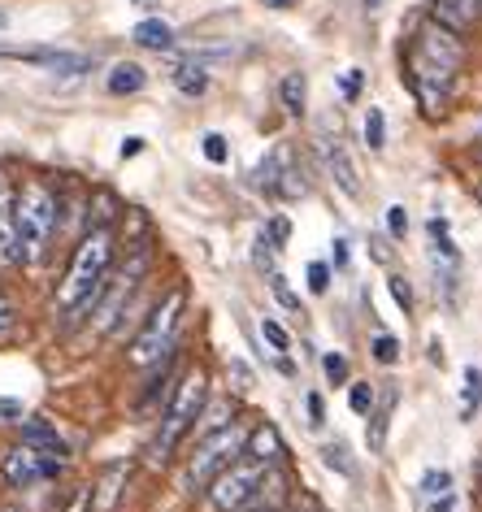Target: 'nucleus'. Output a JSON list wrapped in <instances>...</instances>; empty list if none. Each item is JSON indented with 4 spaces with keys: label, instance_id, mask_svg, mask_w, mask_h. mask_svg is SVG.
<instances>
[{
    "label": "nucleus",
    "instance_id": "f257e3e1",
    "mask_svg": "<svg viewBox=\"0 0 482 512\" xmlns=\"http://www.w3.org/2000/svg\"><path fill=\"white\" fill-rule=\"evenodd\" d=\"M461 66H465L461 35L448 31V27H439V22L430 18L426 27L417 31V44L409 53V83H413V92L422 96V105L430 113L443 109V100H448L452 79H456V70H461Z\"/></svg>",
    "mask_w": 482,
    "mask_h": 512
},
{
    "label": "nucleus",
    "instance_id": "f03ea898",
    "mask_svg": "<svg viewBox=\"0 0 482 512\" xmlns=\"http://www.w3.org/2000/svg\"><path fill=\"white\" fill-rule=\"evenodd\" d=\"M109 265H113V230L100 222L79 239V248H74V256H70L66 283H61V291H57V309L66 313L70 322L92 309L100 283L109 278Z\"/></svg>",
    "mask_w": 482,
    "mask_h": 512
},
{
    "label": "nucleus",
    "instance_id": "7ed1b4c3",
    "mask_svg": "<svg viewBox=\"0 0 482 512\" xmlns=\"http://www.w3.org/2000/svg\"><path fill=\"white\" fill-rule=\"evenodd\" d=\"M14 217H18V256L22 265H40L48 243L61 230V196L44 178H27L14 196Z\"/></svg>",
    "mask_w": 482,
    "mask_h": 512
},
{
    "label": "nucleus",
    "instance_id": "20e7f679",
    "mask_svg": "<svg viewBox=\"0 0 482 512\" xmlns=\"http://www.w3.org/2000/svg\"><path fill=\"white\" fill-rule=\"evenodd\" d=\"M205 400H209V374L200 365H192L179 382H174L170 404L161 408V430H157V439H152V460H170L174 456V447H179L187 439V430L196 426Z\"/></svg>",
    "mask_w": 482,
    "mask_h": 512
},
{
    "label": "nucleus",
    "instance_id": "39448f33",
    "mask_svg": "<svg viewBox=\"0 0 482 512\" xmlns=\"http://www.w3.org/2000/svg\"><path fill=\"white\" fill-rule=\"evenodd\" d=\"M183 309H187V287H170L157 300V309L148 313V322L135 330L131 348H126V365H157L170 348H179V326H183Z\"/></svg>",
    "mask_w": 482,
    "mask_h": 512
},
{
    "label": "nucleus",
    "instance_id": "423d86ee",
    "mask_svg": "<svg viewBox=\"0 0 482 512\" xmlns=\"http://www.w3.org/2000/svg\"><path fill=\"white\" fill-rule=\"evenodd\" d=\"M244 443H248V434L239 430L235 421H226V426L209 430V434H200V439H196V452L187 456L183 486H187L192 495H205V486L218 478V473L231 465V460L244 456Z\"/></svg>",
    "mask_w": 482,
    "mask_h": 512
},
{
    "label": "nucleus",
    "instance_id": "0eeeda50",
    "mask_svg": "<svg viewBox=\"0 0 482 512\" xmlns=\"http://www.w3.org/2000/svg\"><path fill=\"white\" fill-rule=\"evenodd\" d=\"M265 482H270V465H261V460H252V456H239L205 486V499L213 512H244L252 504H261Z\"/></svg>",
    "mask_w": 482,
    "mask_h": 512
},
{
    "label": "nucleus",
    "instance_id": "6e6552de",
    "mask_svg": "<svg viewBox=\"0 0 482 512\" xmlns=\"http://www.w3.org/2000/svg\"><path fill=\"white\" fill-rule=\"evenodd\" d=\"M148 248H139L135 256H131V265L118 274V278H105L100 283V291H96V300H92V322H96V330H113V322L126 313V300L135 296V287H139V278L148 274Z\"/></svg>",
    "mask_w": 482,
    "mask_h": 512
},
{
    "label": "nucleus",
    "instance_id": "1a4fd4ad",
    "mask_svg": "<svg viewBox=\"0 0 482 512\" xmlns=\"http://www.w3.org/2000/svg\"><path fill=\"white\" fill-rule=\"evenodd\" d=\"M61 465H66V460L40 456L35 447L14 443L0 456V478H5V486H14V491H31V486H40V482L61 478Z\"/></svg>",
    "mask_w": 482,
    "mask_h": 512
},
{
    "label": "nucleus",
    "instance_id": "9d476101",
    "mask_svg": "<svg viewBox=\"0 0 482 512\" xmlns=\"http://www.w3.org/2000/svg\"><path fill=\"white\" fill-rule=\"evenodd\" d=\"M14 196H18V187L9 183L5 174H0V274L14 270V265H22V256H18V217H14Z\"/></svg>",
    "mask_w": 482,
    "mask_h": 512
},
{
    "label": "nucleus",
    "instance_id": "9b49d317",
    "mask_svg": "<svg viewBox=\"0 0 482 512\" xmlns=\"http://www.w3.org/2000/svg\"><path fill=\"white\" fill-rule=\"evenodd\" d=\"M317 148H322V161H326V170H331V178L339 183V191H344V196H361L357 165H352L344 144H339V135H317Z\"/></svg>",
    "mask_w": 482,
    "mask_h": 512
},
{
    "label": "nucleus",
    "instance_id": "f8f14e48",
    "mask_svg": "<svg viewBox=\"0 0 482 512\" xmlns=\"http://www.w3.org/2000/svg\"><path fill=\"white\" fill-rule=\"evenodd\" d=\"M22 443L35 447L40 456H53V460H70V443L57 434V426H48L44 417H27L22 421Z\"/></svg>",
    "mask_w": 482,
    "mask_h": 512
},
{
    "label": "nucleus",
    "instance_id": "ddd939ff",
    "mask_svg": "<svg viewBox=\"0 0 482 512\" xmlns=\"http://www.w3.org/2000/svg\"><path fill=\"white\" fill-rule=\"evenodd\" d=\"M482 18V0H435V22L448 31H469Z\"/></svg>",
    "mask_w": 482,
    "mask_h": 512
},
{
    "label": "nucleus",
    "instance_id": "4468645a",
    "mask_svg": "<svg viewBox=\"0 0 482 512\" xmlns=\"http://www.w3.org/2000/svg\"><path fill=\"white\" fill-rule=\"evenodd\" d=\"M283 439H278V430L274 426H257L248 434V443H244V456L252 460H261V465H274V460H283Z\"/></svg>",
    "mask_w": 482,
    "mask_h": 512
},
{
    "label": "nucleus",
    "instance_id": "2eb2a0df",
    "mask_svg": "<svg viewBox=\"0 0 482 512\" xmlns=\"http://www.w3.org/2000/svg\"><path fill=\"white\" fill-rule=\"evenodd\" d=\"M148 87V74L144 66H135V61H118V66L109 70V92L113 96H135Z\"/></svg>",
    "mask_w": 482,
    "mask_h": 512
},
{
    "label": "nucleus",
    "instance_id": "dca6fc26",
    "mask_svg": "<svg viewBox=\"0 0 482 512\" xmlns=\"http://www.w3.org/2000/svg\"><path fill=\"white\" fill-rule=\"evenodd\" d=\"M131 40L139 48H152V53H166V48L174 44V31H170V22H161V18H144L139 27L131 31Z\"/></svg>",
    "mask_w": 482,
    "mask_h": 512
},
{
    "label": "nucleus",
    "instance_id": "f3484780",
    "mask_svg": "<svg viewBox=\"0 0 482 512\" xmlns=\"http://www.w3.org/2000/svg\"><path fill=\"white\" fill-rule=\"evenodd\" d=\"M461 382H465V387H461V417L469 421V417L478 413V404H482V374H478L474 365H465Z\"/></svg>",
    "mask_w": 482,
    "mask_h": 512
},
{
    "label": "nucleus",
    "instance_id": "a211bd4d",
    "mask_svg": "<svg viewBox=\"0 0 482 512\" xmlns=\"http://www.w3.org/2000/svg\"><path fill=\"white\" fill-rule=\"evenodd\" d=\"M304 92H309V87H304V74H287L283 87H278V96H283V109L291 113V118H300V113H304Z\"/></svg>",
    "mask_w": 482,
    "mask_h": 512
},
{
    "label": "nucleus",
    "instance_id": "6ab92c4d",
    "mask_svg": "<svg viewBox=\"0 0 482 512\" xmlns=\"http://www.w3.org/2000/svg\"><path fill=\"white\" fill-rule=\"evenodd\" d=\"M48 70H57V74H87V70H92V57H87V53H61V48H53V53H48Z\"/></svg>",
    "mask_w": 482,
    "mask_h": 512
},
{
    "label": "nucleus",
    "instance_id": "aec40b11",
    "mask_svg": "<svg viewBox=\"0 0 482 512\" xmlns=\"http://www.w3.org/2000/svg\"><path fill=\"white\" fill-rule=\"evenodd\" d=\"M391 404H396V395L387 391L383 408H378V413H370V417H374V426H370V434H365V439H370V452H383V443H387V417H391Z\"/></svg>",
    "mask_w": 482,
    "mask_h": 512
},
{
    "label": "nucleus",
    "instance_id": "412c9836",
    "mask_svg": "<svg viewBox=\"0 0 482 512\" xmlns=\"http://www.w3.org/2000/svg\"><path fill=\"white\" fill-rule=\"evenodd\" d=\"M126 473H131L126 465H109L105 482H100V495H96V508H100V512H109V508H113V499H118V482L126 478Z\"/></svg>",
    "mask_w": 482,
    "mask_h": 512
},
{
    "label": "nucleus",
    "instance_id": "4be33fe9",
    "mask_svg": "<svg viewBox=\"0 0 482 512\" xmlns=\"http://www.w3.org/2000/svg\"><path fill=\"white\" fill-rule=\"evenodd\" d=\"M387 144V118H383V109H370L365 113V148L378 152Z\"/></svg>",
    "mask_w": 482,
    "mask_h": 512
},
{
    "label": "nucleus",
    "instance_id": "5701e85b",
    "mask_svg": "<svg viewBox=\"0 0 482 512\" xmlns=\"http://www.w3.org/2000/svg\"><path fill=\"white\" fill-rule=\"evenodd\" d=\"M174 83H179L183 96H200V92L209 87V79L200 74V66H196V70H192V66H179V70H174Z\"/></svg>",
    "mask_w": 482,
    "mask_h": 512
},
{
    "label": "nucleus",
    "instance_id": "b1692460",
    "mask_svg": "<svg viewBox=\"0 0 482 512\" xmlns=\"http://www.w3.org/2000/svg\"><path fill=\"white\" fill-rule=\"evenodd\" d=\"M261 339L270 343L274 352H291V335H287V330L274 322V317H261Z\"/></svg>",
    "mask_w": 482,
    "mask_h": 512
},
{
    "label": "nucleus",
    "instance_id": "393cba45",
    "mask_svg": "<svg viewBox=\"0 0 482 512\" xmlns=\"http://www.w3.org/2000/svg\"><path fill=\"white\" fill-rule=\"evenodd\" d=\"M348 404H352V413L370 417V413H374V387H370V382H352V395H348Z\"/></svg>",
    "mask_w": 482,
    "mask_h": 512
},
{
    "label": "nucleus",
    "instance_id": "a878e982",
    "mask_svg": "<svg viewBox=\"0 0 482 512\" xmlns=\"http://www.w3.org/2000/svg\"><path fill=\"white\" fill-rule=\"evenodd\" d=\"M374 361H383V365H396L400 361V339L396 335H374Z\"/></svg>",
    "mask_w": 482,
    "mask_h": 512
},
{
    "label": "nucleus",
    "instance_id": "bb28decb",
    "mask_svg": "<svg viewBox=\"0 0 482 512\" xmlns=\"http://www.w3.org/2000/svg\"><path fill=\"white\" fill-rule=\"evenodd\" d=\"M422 491L426 495H448L452 491V473L448 469H430L426 478H422Z\"/></svg>",
    "mask_w": 482,
    "mask_h": 512
},
{
    "label": "nucleus",
    "instance_id": "cd10ccee",
    "mask_svg": "<svg viewBox=\"0 0 482 512\" xmlns=\"http://www.w3.org/2000/svg\"><path fill=\"white\" fill-rule=\"evenodd\" d=\"M326 287H331V265L313 261L309 265V291H313V296H326Z\"/></svg>",
    "mask_w": 482,
    "mask_h": 512
},
{
    "label": "nucleus",
    "instance_id": "c85d7f7f",
    "mask_svg": "<svg viewBox=\"0 0 482 512\" xmlns=\"http://www.w3.org/2000/svg\"><path fill=\"white\" fill-rule=\"evenodd\" d=\"M205 157H209L213 165H226V161H231V148H226V139H222L218 131L205 135Z\"/></svg>",
    "mask_w": 482,
    "mask_h": 512
},
{
    "label": "nucleus",
    "instance_id": "c756f323",
    "mask_svg": "<svg viewBox=\"0 0 482 512\" xmlns=\"http://www.w3.org/2000/svg\"><path fill=\"white\" fill-rule=\"evenodd\" d=\"M270 287H274V296L283 300V309H291V313H300V300L291 296V287H287V278L283 274H270Z\"/></svg>",
    "mask_w": 482,
    "mask_h": 512
},
{
    "label": "nucleus",
    "instance_id": "7c9ffc66",
    "mask_svg": "<svg viewBox=\"0 0 482 512\" xmlns=\"http://www.w3.org/2000/svg\"><path fill=\"white\" fill-rule=\"evenodd\" d=\"M322 369H326V378H331V382H348V356L331 352V356L322 361Z\"/></svg>",
    "mask_w": 482,
    "mask_h": 512
},
{
    "label": "nucleus",
    "instance_id": "2f4dec72",
    "mask_svg": "<svg viewBox=\"0 0 482 512\" xmlns=\"http://www.w3.org/2000/svg\"><path fill=\"white\" fill-rule=\"evenodd\" d=\"M387 287H391V296H396V304H400V309L409 313V309H413V291H409V283H404L400 274H391V278H387Z\"/></svg>",
    "mask_w": 482,
    "mask_h": 512
},
{
    "label": "nucleus",
    "instance_id": "473e14b6",
    "mask_svg": "<svg viewBox=\"0 0 482 512\" xmlns=\"http://www.w3.org/2000/svg\"><path fill=\"white\" fill-rule=\"evenodd\" d=\"M387 230L396 239H404V230H409V213H404L400 204H391V209H387Z\"/></svg>",
    "mask_w": 482,
    "mask_h": 512
},
{
    "label": "nucleus",
    "instance_id": "72a5a7b5",
    "mask_svg": "<svg viewBox=\"0 0 482 512\" xmlns=\"http://www.w3.org/2000/svg\"><path fill=\"white\" fill-rule=\"evenodd\" d=\"M326 465L339 469V473H352V465H348V456H344V447H339V443L326 447Z\"/></svg>",
    "mask_w": 482,
    "mask_h": 512
},
{
    "label": "nucleus",
    "instance_id": "f704fd0d",
    "mask_svg": "<svg viewBox=\"0 0 482 512\" xmlns=\"http://www.w3.org/2000/svg\"><path fill=\"white\" fill-rule=\"evenodd\" d=\"M287 235H291L287 217H274V222H270V235H265V239H270V243H274V248H283V243H287Z\"/></svg>",
    "mask_w": 482,
    "mask_h": 512
},
{
    "label": "nucleus",
    "instance_id": "c9c22d12",
    "mask_svg": "<svg viewBox=\"0 0 482 512\" xmlns=\"http://www.w3.org/2000/svg\"><path fill=\"white\" fill-rule=\"evenodd\" d=\"M9 326H14V304H9L5 296H0V335H5Z\"/></svg>",
    "mask_w": 482,
    "mask_h": 512
},
{
    "label": "nucleus",
    "instance_id": "e433bc0d",
    "mask_svg": "<svg viewBox=\"0 0 482 512\" xmlns=\"http://www.w3.org/2000/svg\"><path fill=\"white\" fill-rule=\"evenodd\" d=\"M322 417H326V408H322V395H309V421H313V426H322Z\"/></svg>",
    "mask_w": 482,
    "mask_h": 512
},
{
    "label": "nucleus",
    "instance_id": "4c0bfd02",
    "mask_svg": "<svg viewBox=\"0 0 482 512\" xmlns=\"http://www.w3.org/2000/svg\"><path fill=\"white\" fill-rule=\"evenodd\" d=\"M452 508H456V499H452V491H448V495H439V499H435V504H430L426 512H452Z\"/></svg>",
    "mask_w": 482,
    "mask_h": 512
},
{
    "label": "nucleus",
    "instance_id": "58836bf2",
    "mask_svg": "<svg viewBox=\"0 0 482 512\" xmlns=\"http://www.w3.org/2000/svg\"><path fill=\"white\" fill-rule=\"evenodd\" d=\"M0 413H5V421H22V417H18L22 408H18L14 400H0Z\"/></svg>",
    "mask_w": 482,
    "mask_h": 512
},
{
    "label": "nucleus",
    "instance_id": "ea45409f",
    "mask_svg": "<svg viewBox=\"0 0 482 512\" xmlns=\"http://www.w3.org/2000/svg\"><path fill=\"white\" fill-rule=\"evenodd\" d=\"M139 152H144V139H126L122 144V157H139Z\"/></svg>",
    "mask_w": 482,
    "mask_h": 512
},
{
    "label": "nucleus",
    "instance_id": "a19ab883",
    "mask_svg": "<svg viewBox=\"0 0 482 512\" xmlns=\"http://www.w3.org/2000/svg\"><path fill=\"white\" fill-rule=\"evenodd\" d=\"M335 265H339V270H344V265H348V248H344V239H335Z\"/></svg>",
    "mask_w": 482,
    "mask_h": 512
},
{
    "label": "nucleus",
    "instance_id": "79ce46f5",
    "mask_svg": "<svg viewBox=\"0 0 482 512\" xmlns=\"http://www.w3.org/2000/svg\"><path fill=\"white\" fill-rule=\"evenodd\" d=\"M357 87H361V74H357V70H352V74H348V79H344V92H348V96H357Z\"/></svg>",
    "mask_w": 482,
    "mask_h": 512
},
{
    "label": "nucleus",
    "instance_id": "37998d69",
    "mask_svg": "<svg viewBox=\"0 0 482 512\" xmlns=\"http://www.w3.org/2000/svg\"><path fill=\"white\" fill-rule=\"evenodd\" d=\"M87 504H92V491H79V499H74V508H70V512H83Z\"/></svg>",
    "mask_w": 482,
    "mask_h": 512
},
{
    "label": "nucleus",
    "instance_id": "c03bdc74",
    "mask_svg": "<svg viewBox=\"0 0 482 512\" xmlns=\"http://www.w3.org/2000/svg\"><path fill=\"white\" fill-rule=\"evenodd\" d=\"M270 9H287V5H296V0H265Z\"/></svg>",
    "mask_w": 482,
    "mask_h": 512
},
{
    "label": "nucleus",
    "instance_id": "a18cd8bd",
    "mask_svg": "<svg viewBox=\"0 0 482 512\" xmlns=\"http://www.w3.org/2000/svg\"><path fill=\"white\" fill-rule=\"evenodd\" d=\"M244 512H278V508H270V504H252V508H244Z\"/></svg>",
    "mask_w": 482,
    "mask_h": 512
},
{
    "label": "nucleus",
    "instance_id": "49530a36",
    "mask_svg": "<svg viewBox=\"0 0 482 512\" xmlns=\"http://www.w3.org/2000/svg\"><path fill=\"white\" fill-rule=\"evenodd\" d=\"M131 5H139V9H148V5H157V0H131Z\"/></svg>",
    "mask_w": 482,
    "mask_h": 512
},
{
    "label": "nucleus",
    "instance_id": "de8ad7c7",
    "mask_svg": "<svg viewBox=\"0 0 482 512\" xmlns=\"http://www.w3.org/2000/svg\"><path fill=\"white\" fill-rule=\"evenodd\" d=\"M9 27V14H5V9H0V31H5Z\"/></svg>",
    "mask_w": 482,
    "mask_h": 512
},
{
    "label": "nucleus",
    "instance_id": "09e8293b",
    "mask_svg": "<svg viewBox=\"0 0 482 512\" xmlns=\"http://www.w3.org/2000/svg\"><path fill=\"white\" fill-rule=\"evenodd\" d=\"M478 200H482V183H478Z\"/></svg>",
    "mask_w": 482,
    "mask_h": 512
},
{
    "label": "nucleus",
    "instance_id": "8fccbe9b",
    "mask_svg": "<svg viewBox=\"0 0 482 512\" xmlns=\"http://www.w3.org/2000/svg\"><path fill=\"white\" fill-rule=\"evenodd\" d=\"M370 5H383V0H370Z\"/></svg>",
    "mask_w": 482,
    "mask_h": 512
}]
</instances>
